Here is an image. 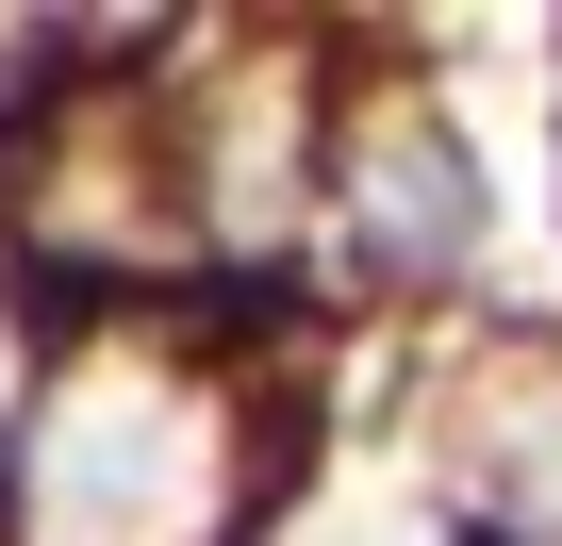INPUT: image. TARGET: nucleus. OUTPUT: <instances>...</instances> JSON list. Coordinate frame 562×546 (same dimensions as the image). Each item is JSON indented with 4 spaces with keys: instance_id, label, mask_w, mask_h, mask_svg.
Listing matches in <instances>:
<instances>
[{
    "instance_id": "1",
    "label": "nucleus",
    "mask_w": 562,
    "mask_h": 546,
    "mask_svg": "<svg viewBox=\"0 0 562 546\" xmlns=\"http://www.w3.org/2000/svg\"><path fill=\"white\" fill-rule=\"evenodd\" d=\"M34 546H232V414L166 348H83L18 431Z\"/></svg>"
},
{
    "instance_id": "2",
    "label": "nucleus",
    "mask_w": 562,
    "mask_h": 546,
    "mask_svg": "<svg viewBox=\"0 0 562 546\" xmlns=\"http://www.w3.org/2000/svg\"><path fill=\"white\" fill-rule=\"evenodd\" d=\"M348 232H364L381 282L463 265V248H480V166H463V133H447V116H381V133L348 149Z\"/></svg>"
}]
</instances>
